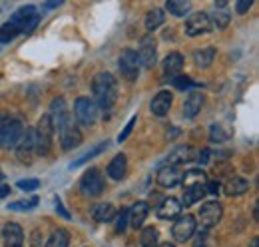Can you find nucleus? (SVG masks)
Segmentation results:
<instances>
[{
	"label": "nucleus",
	"instance_id": "nucleus-14",
	"mask_svg": "<svg viewBox=\"0 0 259 247\" xmlns=\"http://www.w3.org/2000/svg\"><path fill=\"white\" fill-rule=\"evenodd\" d=\"M2 247H22L24 243V231L18 223H6L2 227Z\"/></svg>",
	"mask_w": 259,
	"mask_h": 247
},
{
	"label": "nucleus",
	"instance_id": "nucleus-9",
	"mask_svg": "<svg viewBox=\"0 0 259 247\" xmlns=\"http://www.w3.org/2000/svg\"><path fill=\"white\" fill-rule=\"evenodd\" d=\"M80 191L88 197H96L104 191V178L98 168H90L84 174V178L80 180Z\"/></svg>",
	"mask_w": 259,
	"mask_h": 247
},
{
	"label": "nucleus",
	"instance_id": "nucleus-15",
	"mask_svg": "<svg viewBox=\"0 0 259 247\" xmlns=\"http://www.w3.org/2000/svg\"><path fill=\"white\" fill-rule=\"evenodd\" d=\"M182 180H184V172L178 166H163L156 178V182L162 187H176L178 184H182Z\"/></svg>",
	"mask_w": 259,
	"mask_h": 247
},
{
	"label": "nucleus",
	"instance_id": "nucleus-24",
	"mask_svg": "<svg viewBox=\"0 0 259 247\" xmlns=\"http://www.w3.org/2000/svg\"><path fill=\"white\" fill-rule=\"evenodd\" d=\"M226 195H241V193H245L247 189H249V182L245 180V178H241V176H233L231 180H227L226 184Z\"/></svg>",
	"mask_w": 259,
	"mask_h": 247
},
{
	"label": "nucleus",
	"instance_id": "nucleus-44",
	"mask_svg": "<svg viewBox=\"0 0 259 247\" xmlns=\"http://www.w3.org/2000/svg\"><path fill=\"white\" fill-rule=\"evenodd\" d=\"M197 163H199V166L209 163V150H203V152L197 154Z\"/></svg>",
	"mask_w": 259,
	"mask_h": 247
},
{
	"label": "nucleus",
	"instance_id": "nucleus-21",
	"mask_svg": "<svg viewBox=\"0 0 259 247\" xmlns=\"http://www.w3.org/2000/svg\"><path fill=\"white\" fill-rule=\"evenodd\" d=\"M126 168H128V157L124 154H118L108 166V176L112 180H122L126 176Z\"/></svg>",
	"mask_w": 259,
	"mask_h": 247
},
{
	"label": "nucleus",
	"instance_id": "nucleus-26",
	"mask_svg": "<svg viewBox=\"0 0 259 247\" xmlns=\"http://www.w3.org/2000/svg\"><path fill=\"white\" fill-rule=\"evenodd\" d=\"M116 216V210H114V205L112 203H98L92 208V217L96 219V221H110L112 217Z\"/></svg>",
	"mask_w": 259,
	"mask_h": 247
},
{
	"label": "nucleus",
	"instance_id": "nucleus-29",
	"mask_svg": "<svg viewBox=\"0 0 259 247\" xmlns=\"http://www.w3.org/2000/svg\"><path fill=\"white\" fill-rule=\"evenodd\" d=\"M158 239H160V235L154 225H148L142 229V237H140L142 247H158Z\"/></svg>",
	"mask_w": 259,
	"mask_h": 247
},
{
	"label": "nucleus",
	"instance_id": "nucleus-25",
	"mask_svg": "<svg viewBox=\"0 0 259 247\" xmlns=\"http://www.w3.org/2000/svg\"><path fill=\"white\" fill-rule=\"evenodd\" d=\"M213 58H215V48H211V46H207V48H199V50H195L194 52V62H195V66H199V68H207V66H211Z\"/></svg>",
	"mask_w": 259,
	"mask_h": 247
},
{
	"label": "nucleus",
	"instance_id": "nucleus-39",
	"mask_svg": "<svg viewBox=\"0 0 259 247\" xmlns=\"http://www.w3.org/2000/svg\"><path fill=\"white\" fill-rule=\"evenodd\" d=\"M16 185H18L20 189H24V191H34V189L40 187V182H38V180H20Z\"/></svg>",
	"mask_w": 259,
	"mask_h": 247
},
{
	"label": "nucleus",
	"instance_id": "nucleus-48",
	"mask_svg": "<svg viewBox=\"0 0 259 247\" xmlns=\"http://www.w3.org/2000/svg\"><path fill=\"white\" fill-rule=\"evenodd\" d=\"M60 4H62L60 0H58V2H56V0H50V2L46 4V6H48V8H54V6H60Z\"/></svg>",
	"mask_w": 259,
	"mask_h": 247
},
{
	"label": "nucleus",
	"instance_id": "nucleus-42",
	"mask_svg": "<svg viewBox=\"0 0 259 247\" xmlns=\"http://www.w3.org/2000/svg\"><path fill=\"white\" fill-rule=\"evenodd\" d=\"M30 245L32 247L42 245V233H40V229H34L32 231V235H30Z\"/></svg>",
	"mask_w": 259,
	"mask_h": 247
},
{
	"label": "nucleus",
	"instance_id": "nucleus-33",
	"mask_svg": "<svg viewBox=\"0 0 259 247\" xmlns=\"http://www.w3.org/2000/svg\"><path fill=\"white\" fill-rule=\"evenodd\" d=\"M18 34H20V32H18V28H16L12 22H6V24L0 28V44H8V42H12Z\"/></svg>",
	"mask_w": 259,
	"mask_h": 247
},
{
	"label": "nucleus",
	"instance_id": "nucleus-31",
	"mask_svg": "<svg viewBox=\"0 0 259 247\" xmlns=\"http://www.w3.org/2000/svg\"><path fill=\"white\" fill-rule=\"evenodd\" d=\"M36 205H38V197L34 195V197H28V199L12 201V203L8 205V210H12V212H28V210H32Z\"/></svg>",
	"mask_w": 259,
	"mask_h": 247
},
{
	"label": "nucleus",
	"instance_id": "nucleus-27",
	"mask_svg": "<svg viewBox=\"0 0 259 247\" xmlns=\"http://www.w3.org/2000/svg\"><path fill=\"white\" fill-rule=\"evenodd\" d=\"M163 20H165V16H163L162 8H152V10L146 14V28L150 32H154L156 28L162 26Z\"/></svg>",
	"mask_w": 259,
	"mask_h": 247
},
{
	"label": "nucleus",
	"instance_id": "nucleus-7",
	"mask_svg": "<svg viewBox=\"0 0 259 247\" xmlns=\"http://www.w3.org/2000/svg\"><path fill=\"white\" fill-rule=\"evenodd\" d=\"M118 64H120V72H122V76L128 80V82H136L138 80V76H140V58H138V54H136V50H132V48H126V50H122V54H120V58H118Z\"/></svg>",
	"mask_w": 259,
	"mask_h": 247
},
{
	"label": "nucleus",
	"instance_id": "nucleus-47",
	"mask_svg": "<svg viewBox=\"0 0 259 247\" xmlns=\"http://www.w3.org/2000/svg\"><path fill=\"white\" fill-rule=\"evenodd\" d=\"M8 193H10V187H8V185H0V199L6 197Z\"/></svg>",
	"mask_w": 259,
	"mask_h": 247
},
{
	"label": "nucleus",
	"instance_id": "nucleus-4",
	"mask_svg": "<svg viewBox=\"0 0 259 247\" xmlns=\"http://www.w3.org/2000/svg\"><path fill=\"white\" fill-rule=\"evenodd\" d=\"M52 136H54V126L48 114H44L38 126L34 130V152L38 155H48L52 150Z\"/></svg>",
	"mask_w": 259,
	"mask_h": 247
},
{
	"label": "nucleus",
	"instance_id": "nucleus-11",
	"mask_svg": "<svg viewBox=\"0 0 259 247\" xmlns=\"http://www.w3.org/2000/svg\"><path fill=\"white\" fill-rule=\"evenodd\" d=\"M211 30V18L205 12H195L186 20V34L188 36H201Z\"/></svg>",
	"mask_w": 259,
	"mask_h": 247
},
{
	"label": "nucleus",
	"instance_id": "nucleus-38",
	"mask_svg": "<svg viewBox=\"0 0 259 247\" xmlns=\"http://www.w3.org/2000/svg\"><path fill=\"white\" fill-rule=\"evenodd\" d=\"M126 229H128V210H122V214L118 216V221H116V231L124 233Z\"/></svg>",
	"mask_w": 259,
	"mask_h": 247
},
{
	"label": "nucleus",
	"instance_id": "nucleus-32",
	"mask_svg": "<svg viewBox=\"0 0 259 247\" xmlns=\"http://www.w3.org/2000/svg\"><path fill=\"white\" fill-rule=\"evenodd\" d=\"M106 148H108V142H102V144H98L94 150H90V152H86V154L82 155V157H78V159H76V161H74L70 168H80V166H82V163H86L88 159H92V157H96L98 154H102Z\"/></svg>",
	"mask_w": 259,
	"mask_h": 247
},
{
	"label": "nucleus",
	"instance_id": "nucleus-22",
	"mask_svg": "<svg viewBox=\"0 0 259 247\" xmlns=\"http://www.w3.org/2000/svg\"><path fill=\"white\" fill-rule=\"evenodd\" d=\"M162 66H163V74L169 76V78H174L182 70V66H184V56L178 54V52H171V54H167L163 58Z\"/></svg>",
	"mask_w": 259,
	"mask_h": 247
},
{
	"label": "nucleus",
	"instance_id": "nucleus-6",
	"mask_svg": "<svg viewBox=\"0 0 259 247\" xmlns=\"http://www.w3.org/2000/svg\"><path fill=\"white\" fill-rule=\"evenodd\" d=\"M74 116L82 126H94L98 120V106L92 98H78L74 104Z\"/></svg>",
	"mask_w": 259,
	"mask_h": 247
},
{
	"label": "nucleus",
	"instance_id": "nucleus-34",
	"mask_svg": "<svg viewBox=\"0 0 259 247\" xmlns=\"http://www.w3.org/2000/svg\"><path fill=\"white\" fill-rule=\"evenodd\" d=\"M227 138H229V134L224 132V128H222L220 124H213V126H211V130H209V140H211V142H218V144H220V142H226Z\"/></svg>",
	"mask_w": 259,
	"mask_h": 247
},
{
	"label": "nucleus",
	"instance_id": "nucleus-37",
	"mask_svg": "<svg viewBox=\"0 0 259 247\" xmlns=\"http://www.w3.org/2000/svg\"><path fill=\"white\" fill-rule=\"evenodd\" d=\"M174 86L180 88V90H186V88H192L195 84L192 82V78H188V76H176L174 78Z\"/></svg>",
	"mask_w": 259,
	"mask_h": 247
},
{
	"label": "nucleus",
	"instance_id": "nucleus-16",
	"mask_svg": "<svg viewBox=\"0 0 259 247\" xmlns=\"http://www.w3.org/2000/svg\"><path fill=\"white\" fill-rule=\"evenodd\" d=\"M171 92H167V90H162V92H158L154 96V100H152V104H150V110H152V114L154 116H158V118H163L167 112H169V108H171Z\"/></svg>",
	"mask_w": 259,
	"mask_h": 247
},
{
	"label": "nucleus",
	"instance_id": "nucleus-35",
	"mask_svg": "<svg viewBox=\"0 0 259 247\" xmlns=\"http://www.w3.org/2000/svg\"><path fill=\"white\" fill-rule=\"evenodd\" d=\"M203 178H205V174H203L201 170H188V172H186V176H184V180H186V185H190V184H203Z\"/></svg>",
	"mask_w": 259,
	"mask_h": 247
},
{
	"label": "nucleus",
	"instance_id": "nucleus-10",
	"mask_svg": "<svg viewBox=\"0 0 259 247\" xmlns=\"http://www.w3.org/2000/svg\"><path fill=\"white\" fill-rule=\"evenodd\" d=\"M194 233H195V217L190 216V214L178 217L176 225L171 227V235H174V239L180 241V243H186Z\"/></svg>",
	"mask_w": 259,
	"mask_h": 247
},
{
	"label": "nucleus",
	"instance_id": "nucleus-23",
	"mask_svg": "<svg viewBox=\"0 0 259 247\" xmlns=\"http://www.w3.org/2000/svg\"><path fill=\"white\" fill-rule=\"evenodd\" d=\"M205 184H190L186 185V191H184V205L190 208L194 205L195 201H199L201 197H205Z\"/></svg>",
	"mask_w": 259,
	"mask_h": 247
},
{
	"label": "nucleus",
	"instance_id": "nucleus-36",
	"mask_svg": "<svg viewBox=\"0 0 259 247\" xmlns=\"http://www.w3.org/2000/svg\"><path fill=\"white\" fill-rule=\"evenodd\" d=\"M213 22H215V26L218 28H226L227 24H229V12L226 10H215V14H213Z\"/></svg>",
	"mask_w": 259,
	"mask_h": 247
},
{
	"label": "nucleus",
	"instance_id": "nucleus-51",
	"mask_svg": "<svg viewBox=\"0 0 259 247\" xmlns=\"http://www.w3.org/2000/svg\"><path fill=\"white\" fill-rule=\"evenodd\" d=\"M2 178H4V176H2V172H0V180H2Z\"/></svg>",
	"mask_w": 259,
	"mask_h": 247
},
{
	"label": "nucleus",
	"instance_id": "nucleus-30",
	"mask_svg": "<svg viewBox=\"0 0 259 247\" xmlns=\"http://www.w3.org/2000/svg\"><path fill=\"white\" fill-rule=\"evenodd\" d=\"M165 8H167L169 14H174V16H186L192 6H190V2H186V0H167Z\"/></svg>",
	"mask_w": 259,
	"mask_h": 247
},
{
	"label": "nucleus",
	"instance_id": "nucleus-5",
	"mask_svg": "<svg viewBox=\"0 0 259 247\" xmlns=\"http://www.w3.org/2000/svg\"><path fill=\"white\" fill-rule=\"evenodd\" d=\"M38 20H40V16H38V10L34 6H22V8H18L12 14V18H10V22L18 28L20 34H30L38 26Z\"/></svg>",
	"mask_w": 259,
	"mask_h": 247
},
{
	"label": "nucleus",
	"instance_id": "nucleus-17",
	"mask_svg": "<svg viewBox=\"0 0 259 247\" xmlns=\"http://www.w3.org/2000/svg\"><path fill=\"white\" fill-rule=\"evenodd\" d=\"M150 214V205L146 201H136L132 205V210H128V219H130V225L134 229H140L146 221V217Z\"/></svg>",
	"mask_w": 259,
	"mask_h": 247
},
{
	"label": "nucleus",
	"instance_id": "nucleus-41",
	"mask_svg": "<svg viewBox=\"0 0 259 247\" xmlns=\"http://www.w3.org/2000/svg\"><path fill=\"white\" fill-rule=\"evenodd\" d=\"M251 4H253V0H239V2L235 4V10H237L239 14H245V12L251 8Z\"/></svg>",
	"mask_w": 259,
	"mask_h": 247
},
{
	"label": "nucleus",
	"instance_id": "nucleus-43",
	"mask_svg": "<svg viewBox=\"0 0 259 247\" xmlns=\"http://www.w3.org/2000/svg\"><path fill=\"white\" fill-rule=\"evenodd\" d=\"M205 193L218 195V193H220V184H218V182H207V184H205Z\"/></svg>",
	"mask_w": 259,
	"mask_h": 247
},
{
	"label": "nucleus",
	"instance_id": "nucleus-1",
	"mask_svg": "<svg viewBox=\"0 0 259 247\" xmlns=\"http://www.w3.org/2000/svg\"><path fill=\"white\" fill-rule=\"evenodd\" d=\"M54 130H58L60 134V146L64 152H70L74 148H78L82 144V132L78 130V126L74 124V118L68 110L64 98H54L50 104V112H48Z\"/></svg>",
	"mask_w": 259,
	"mask_h": 247
},
{
	"label": "nucleus",
	"instance_id": "nucleus-18",
	"mask_svg": "<svg viewBox=\"0 0 259 247\" xmlns=\"http://www.w3.org/2000/svg\"><path fill=\"white\" fill-rule=\"evenodd\" d=\"M197 152H195L192 146H178V148H174V152L167 155V166H180V163H184V161H192Z\"/></svg>",
	"mask_w": 259,
	"mask_h": 247
},
{
	"label": "nucleus",
	"instance_id": "nucleus-13",
	"mask_svg": "<svg viewBox=\"0 0 259 247\" xmlns=\"http://www.w3.org/2000/svg\"><path fill=\"white\" fill-rule=\"evenodd\" d=\"M32 154H34V132L26 128L24 134H22V138L16 144V155H18V159L22 163L30 166L32 163Z\"/></svg>",
	"mask_w": 259,
	"mask_h": 247
},
{
	"label": "nucleus",
	"instance_id": "nucleus-8",
	"mask_svg": "<svg viewBox=\"0 0 259 247\" xmlns=\"http://www.w3.org/2000/svg\"><path fill=\"white\" fill-rule=\"evenodd\" d=\"M156 48H158V42H156L154 34L142 36V40H140V50L136 52L142 66H146V68H154V66H156V58H158V50H156Z\"/></svg>",
	"mask_w": 259,
	"mask_h": 247
},
{
	"label": "nucleus",
	"instance_id": "nucleus-46",
	"mask_svg": "<svg viewBox=\"0 0 259 247\" xmlns=\"http://www.w3.org/2000/svg\"><path fill=\"white\" fill-rule=\"evenodd\" d=\"M194 247H205V235H203V233H199V235H197Z\"/></svg>",
	"mask_w": 259,
	"mask_h": 247
},
{
	"label": "nucleus",
	"instance_id": "nucleus-28",
	"mask_svg": "<svg viewBox=\"0 0 259 247\" xmlns=\"http://www.w3.org/2000/svg\"><path fill=\"white\" fill-rule=\"evenodd\" d=\"M70 245V233L66 229H56L48 241H46V247H68Z\"/></svg>",
	"mask_w": 259,
	"mask_h": 247
},
{
	"label": "nucleus",
	"instance_id": "nucleus-20",
	"mask_svg": "<svg viewBox=\"0 0 259 247\" xmlns=\"http://www.w3.org/2000/svg\"><path fill=\"white\" fill-rule=\"evenodd\" d=\"M201 108H203V96L201 94H190L184 102V118L194 120L195 116L201 112Z\"/></svg>",
	"mask_w": 259,
	"mask_h": 247
},
{
	"label": "nucleus",
	"instance_id": "nucleus-45",
	"mask_svg": "<svg viewBox=\"0 0 259 247\" xmlns=\"http://www.w3.org/2000/svg\"><path fill=\"white\" fill-rule=\"evenodd\" d=\"M56 210H58V212H60V214H62L66 219H70V214H68V212H64V208H62V201H60L58 197H56Z\"/></svg>",
	"mask_w": 259,
	"mask_h": 247
},
{
	"label": "nucleus",
	"instance_id": "nucleus-50",
	"mask_svg": "<svg viewBox=\"0 0 259 247\" xmlns=\"http://www.w3.org/2000/svg\"><path fill=\"white\" fill-rule=\"evenodd\" d=\"M158 247H176V245H171V243H162V245H158Z\"/></svg>",
	"mask_w": 259,
	"mask_h": 247
},
{
	"label": "nucleus",
	"instance_id": "nucleus-3",
	"mask_svg": "<svg viewBox=\"0 0 259 247\" xmlns=\"http://www.w3.org/2000/svg\"><path fill=\"white\" fill-rule=\"evenodd\" d=\"M22 134H24V124L20 118L8 112H0V148H16Z\"/></svg>",
	"mask_w": 259,
	"mask_h": 247
},
{
	"label": "nucleus",
	"instance_id": "nucleus-12",
	"mask_svg": "<svg viewBox=\"0 0 259 247\" xmlns=\"http://www.w3.org/2000/svg\"><path fill=\"white\" fill-rule=\"evenodd\" d=\"M222 216H224V205L220 201H207L199 210V219H201V225L205 229L218 225V221L222 219Z\"/></svg>",
	"mask_w": 259,
	"mask_h": 247
},
{
	"label": "nucleus",
	"instance_id": "nucleus-40",
	"mask_svg": "<svg viewBox=\"0 0 259 247\" xmlns=\"http://www.w3.org/2000/svg\"><path fill=\"white\" fill-rule=\"evenodd\" d=\"M136 122H138V116H134V118H132V120H130L128 124H126V128H124V132H122V134H120V138H118L120 142H124V140L128 138L130 134H132V130H134V126H136Z\"/></svg>",
	"mask_w": 259,
	"mask_h": 247
},
{
	"label": "nucleus",
	"instance_id": "nucleus-19",
	"mask_svg": "<svg viewBox=\"0 0 259 247\" xmlns=\"http://www.w3.org/2000/svg\"><path fill=\"white\" fill-rule=\"evenodd\" d=\"M156 214H158L160 219H174V217H178L182 214V203L176 197H167L158 205Z\"/></svg>",
	"mask_w": 259,
	"mask_h": 247
},
{
	"label": "nucleus",
	"instance_id": "nucleus-2",
	"mask_svg": "<svg viewBox=\"0 0 259 247\" xmlns=\"http://www.w3.org/2000/svg\"><path fill=\"white\" fill-rule=\"evenodd\" d=\"M92 92H94L96 106L110 110L118 98V82L110 72H98L92 78Z\"/></svg>",
	"mask_w": 259,
	"mask_h": 247
},
{
	"label": "nucleus",
	"instance_id": "nucleus-49",
	"mask_svg": "<svg viewBox=\"0 0 259 247\" xmlns=\"http://www.w3.org/2000/svg\"><path fill=\"white\" fill-rule=\"evenodd\" d=\"M257 241H259L257 237H255V239H251V247H259V243H257Z\"/></svg>",
	"mask_w": 259,
	"mask_h": 247
}]
</instances>
